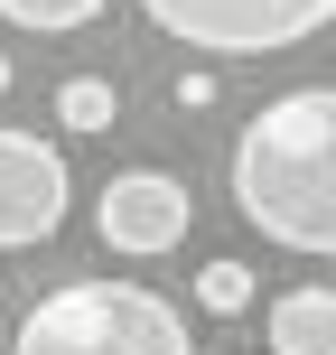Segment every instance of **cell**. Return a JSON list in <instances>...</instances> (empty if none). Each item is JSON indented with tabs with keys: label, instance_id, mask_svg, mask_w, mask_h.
Returning <instances> with one entry per match:
<instances>
[{
	"label": "cell",
	"instance_id": "obj_1",
	"mask_svg": "<svg viewBox=\"0 0 336 355\" xmlns=\"http://www.w3.org/2000/svg\"><path fill=\"white\" fill-rule=\"evenodd\" d=\"M233 206L281 252H336V85H299L233 141Z\"/></svg>",
	"mask_w": 336,
	"mask_h": 355
},
{
	"label": "cell",
	"instance_id": "obj_2",
	"mask_svg": "<svg viewBox=\"0 0 336 355\" xmlns=\"http://www.w3.org/2000/svg\"><path fill=\"white\" fill-rule=\"evenodd\" d=\"M10 355H196L187 318L141 281H66L19 318Z\"/></svg>",
	"mask_w": 336,
	"mask_h": 355
},
{
	"label": "cell",
	"instance_id": "obj_3",
	"mask_svg": "<svg viewBox=\"0 0 336 355\" xmlns=\"http://www.w3.org/2000/svg\"><path fill=\"white\" fill-rule=\"evenodd\" d=\"M141 10L196 56H281L327 28L336 0H141Z\"/></svg>",
	"mask_w": 336,
	"mask_h": 355
},
{
	"label": "cell",
	"instance_id": "obj_4",
	"mask_svg": "<svg viewBox=\"0 0 336 355\" xmlns=\"http://www.w3.org/2000/svg\"><path fill=\"white\" fill-rule=\"evenodd\" d=\"M75 206V178H66V150L37 141V131H0V252H28L66 225Z\"/></svg>",
	"mask_w": 336,
	"mask_h": 355
},
{
	"label": "cell",
	"instance_id": "obj_5",
	"mask_svg": "<svg viewBox=\"0 0 336 355\" xmlns=\"http://www.w3.org/2000/svg\"><path fill=\"white\" fill-rule=\"evenodd\" d=\"M187 187L159 168H122L103 196H94V234H103V252H131V262H159V252L187 243Z\"/></svg>",
	"mask_w": 336,
	"mask_h": 355
},
{
	"label": "cell",
	"instance_id": "obj_6",
	"mask_svg": "<svg viewBox=\"0 0 336 355\" xmlns=\"http://www.w3.org/2000/svg\"><path fill=\"white\" fill-rule=\"evenodd\" d=\"M271 355H336V290H281L271 300Z\"/></svg>",
	"mask_w": 336,
	"mask_h": 355
},
{
	"label": "cell",
	"instance_id": "obj_7",
	"mask_svg": "<svg viewBox=\"0 0 336 355\" xmlns=\"http://www.w3.org/2000/svg\"><path fill=\"white\" fill-rule=\"evenodd\" d=\"M112 112H122V94H112L103 75H66V85H56V122L66 131H112Z\"/></svg>",
	"mask_w": 336,
	"mask_h": 355
},
{
	"label": "cell",
	"instance_id": "obj_8",
	"mask_svg": "<svg viewBox=\"0 0 336 355\" xmlns=\"http://www.w3.org/2000/svg\"><path fill=\"white\" fill-rule=\"evenodd\" d=\"M196 309H206V318H243V309H252V262L215 252V262L196 271Z\"/></svg>",
	"mask_w": 336,
	"mask_h": 355
},
{
	"label": "cell",
	"instance_id": "obj_9",
	"mask_svg": "<svg viewBox=\"0 0 336 355\" xmlns=\"http://www.w3.org/2000/svg\"><path fill=\"white\" fill-rule=\"evenodd\" d=\"M0 19L10 28H37V37H66L85 19H103V0H0Z\"/></svg>",
	"mask_w": 336,
	"mask_h": 355
},
{
	"label": "cell",
	"instance_id": "obj_10",
	"mask_svg": "<svg viewBox=\"0 0 336 355\" xmlns=\"http://www.w3.org/2000/svg\"><path fill=\"white\" fill-rule=\"evenodd\" d=\"M168 94H177V112H206V103H215L224 85H215V66H187V75H177Z\"/></svg>",
	"mask_w": 336,
	"mask_h": 355
},
{
	"label": "cell",
	"instance_id": "obj_11",
	"mask_svg": "<svg viewBox=\"0 0 336 355\" xmlns=\"http://www.w3.org/2000/svg\"><path fill=\"white\" fill-rule=\"evenodd\" d=\"M0 94H10V56H0Z\"/></svg>",
	"mask_w": 336,
	"mask_h": 355
},
{
	"label": "cell",
	"instance_id": "obj_12",
	"mask_svg": "<svg viewBox=\"0 0 336 355\" xmlns=\"http://www.w3.org/2000/svg\"><path fill=\"white\" fill-rule=\"evenodd\" d=\"M10 337H19V327H0V355H10Z\"/></svg>",
	"mask_w": 336,
	"mask_h": 355
}]
</instances>
